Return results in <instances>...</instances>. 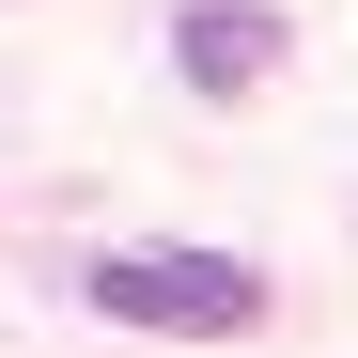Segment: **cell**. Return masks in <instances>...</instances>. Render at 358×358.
<instances>
[{
	"mask_svg": "<svg viewBox=\"0 0 358 358\" xmlns=\"http://www.w3.org/2000/svg\"><path fill=\"white\" fill-rule=\"evenodd\" d=\"M280 16H265V0H187V16H171V63H187V94H265L280 78Z\"/></svg>",
	"mask_w": 358,
	"mask_h": 358,
	"instance_id": "2",
	"label": "cell"
},
{
	"mask_svg": "<svg viewBox=\"0 0 358 358\" xmlns=\"http://www.w3.org/2000/svg\"><path fill=\"white\" fill-rule=\"evenodd\" d=\"M78 296L141 343H250L265 327V265H234V250H109Z\"/></svg>",
	"mask_w": 358,
	"mask_h": 358,
	"instance_id": "1",
	"label": "cell"
}]
</instances>
